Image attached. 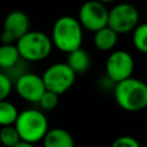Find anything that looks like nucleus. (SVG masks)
<instances>
[{"label":"nucleus","instance_id":"1","mask_svg":"<svg viewBox=\"0 0 147 147\" xmlns=\"http://www.w3.org/2000/svg\"><path fill=\"white\" fill-rule=\"evenodd\" d=\"M83 30L78 18L70 15L59 17L52 28L51 39L53 46L67 54L82 47Z\"/></svg>","mask_w":147,"mask_h":147},{"label":"nucleus","instance_id":"2","mask_svg":"<svg viewBox=\"0 0 147 147\" xmlns=\"http://www.w3.org/2000/svg\"><path fill=\"white\" fill-rule=\"evenodd\" d=\"M116 103L126 111H139L147 107V83L130 77L114 87Z\"/></svg>","mask_w":147,"mask_h":147},{"label":"nucleus","instance_id":"3","mask_svg":"<svg viewBox=\"0 0 147 147\" xmlns=\"http://www.w3.org/2000/svg\"><path fill=\"white\" fill-rule=\"evenodd\" d=\"M15 127L21 140L36 144L44 139L48 129V121L45 114L38 109H25L18 114Z\"/></svg>","mask_w":147,"mask_h":147},{"label":"nucleus","instance_id":"4","mask_svg":"<svg viewBox=\"0 0 147 147\" xmlns=\"http://www.w3.org/2000/svg\"><path fill=\"white\" fill-rule=\"evenodd\" d=\"M21 59L28 62H38L46 59L53 47L49 36L41 31H28L16 41Z\"/></svg>","mask_w":147,"mask_h":147},{"label":"nucleus","instance_id":"5","mask_svg":"<svg viewBox=\"0 0 147 147\" xmlns=\"http://www.w3.org/2000/svg\"><path fill=\"white\" fill-rule=\"evenodd\" d=\"M41 77L46 90L59 95L71 88L76 80V74L67 64V62H57L49 65L44 71Z\"/></svg>","mask_w":147,"mask_h":147},{"label":"nucleus","instance_id":"6","mask_svg":"<svg viewBox=\"0 0 147 147\" xmlns=\"http://www.w3.org/2000/svg\"><path fill=\"white\" fill-rule=\"evenodd\" d=\"M139 11L133 5L121 2L109 9L108 26L115 30L118 34L127 33L133 31L139 24Z\"/></svg>","mask_w":147,"mask_h":147},{"label":"nucleus","instance_id":"7","mask_svg":"<svg viewBox=\"0 0 147 147\" xmlns=\"http://www.w3.org/2000/svg\"><path fill=\"white\" fill-rule=\"evenodd\" d=\"M109 10L105 3L96 0H88L84 2L78 11V21L83 29L95 32L108 25Z\"/></svg>","mask_w":147,"mask_h":147},{"label":"nucleus","instance_id":"8","mask_svg":"<svg viewBox=\"0 0 147 147\" xmlns=\"http://www.w3.org/2000/svg\"><path fill=\"white\" fill-rule=\"evenodd\" d=\"M105 69L106 75L114 83H119L132 77L134 70V60L132 55L124 49L114 51L107 57Z\"/></svg>","mask_w":147,"mask_h":147},{"label":"nucleus","instance_id":"9","mask_svg":"<svg viewBox=\"0 0 147 147\" xmlns=\"http://www.w3.org/2000/svg\"><path fill=\"white\" fill-rule=\"evenodd\" d=\"M30 31V20L22 10H13L7 14L3 20V29L1 32L2 44H14L21 37Z\"/></svg>","mask_w":147,"mask_h":147},{"label":"nucleus","instance_id":"10","mask_svg":"<svg viewBox=\"0 0 147 147\" xmlns=\"http://www.w3.org/2000/svg\"><path fill=\"white\" fill-rule=\"evenodd\" d=\"M16 93L25 101L39 102L46 91L42 77L33 72H24L18 76L14 83Z\"/></svg>","mask_w":147,"mask_h":147},{"label":"nucleus","instance_id":"11","mask_svg":"<svg viewBox=\"0 0 147 147\" xmlns=\"http://www.w3.org/2000/svg\"><path fill=\"white\" fill-rule=\"evenodd\" d=\"M42 144L44 147H75L72 136L61 127L48 130L42 139Z\"/></svg>","mask_w":147,"mask_h":147},{"label":"nucleus","instance_id":"12","mask_svg":"<svg viewBox=\"0 0 147 147\" xmlns=\"http://www.w3.org/2000/svg\"><path fill=\"white\" fill-rule=\"evenodd\" d=\"M117 40H118V33L108 25L95 31L93 37L94 46L102 52L111 51L116 46Z\"/></svg>","mask_w":147,"mask_h":147},{"label":"nucleus","instance_id":"13","mask_svg":"<svg viewBox=\"0 0 147 147\" xmlns=\"http://www.w3.org/2000/svg\"><path fill=\"white\" fill-rule=\"evenodd\" d=\"M67 64L75 71V74H84L91 67L90 54L82 47L68 53Z\"/></svg>","mask_w":147,"mask_h":147},{"label":"nucleus","instance_id":"14","mask_svg":"<svg viewBox=\"0 0 147 147\" xmlns=\"http://www.w3.org/2000/svg\"><path fill=\"white\" fill-rule=\"evenodd\" d=\"M21 59L17 46L14 44H1L0 46V68L9 70L14 68Z\"/></svg>","mask_w":147,"mask_h":147},{"label":"nucleus","instance_id":"15","mask_svg":"<svg viewBox=\"0 0 147 147\" xmlns=\"http://www.w3.org/2000/svg\"><path fill=\"white\" fill-rule=\"evenodd\" d=\"M18 114L20 111L14 103L7 100L0 101V126L14 125Z\"/></svg>","mask_w":147,"mask_h":147},{"label":"nucleus","instance_id":"16","mask_svg":"<svg viewBox=\"0 0 147 147\" xmlns=\"http://www.w3.org/2000/svg\"><path fill=\"white\" fill-rule=\"evenodd\" d=\"M132 42L137 51L147 54V23H139L132 31Z\"/></svg>","mask_w":147,"mask_h":147},{"label":"nucleus","instance_id":"17","mask_svg":"<svg viewBox=\"0 0 147 147\" xmlns=\"http://www.w3.org/2000/svg\"><path fill=\"white\" fill-rule=\"evenodd\" d=\"M21 141V137L15 125L1 126L0 129V144L5 147H14Z\"/></svg>","mask_w":147,"mask_h":147},{"label":"nucleus","instance_id":"18","mask_svg":"<svg viewBox=\"0 0 147 147\" xmlns=\"http://www.w3.org/2000/svg\"><path fill=\"white\" fill-rule=\"evenodd\" d=\"M59 96H60L59 94L46 90L38 103L40 105L41 109H44V110H53L59 103Z\"/></svg>","mask_w":147,"mask_h":147},{"label":"nucleus","instance_id":"19","mask_svg":"<svg viewBox=\"0 0 147 147\" xmlns=\"http://www.w3.org/2000/svg\"><path fill=\"white\" fill-rule=\"evenodd\" d=\"M11 90H13L11 78L6 74L0 72V101L6 100L8 95L10 94Z\"/></svg>","mask_w":147,"mask_h":147},{"label":"nucleus","instance_id":"20","mask_svg":"<svg viewBox=\"0 0 147 147\" xmlns=\"http://www.w3.org/2000/svg\"><path fill=\"white\" fill-rule=\"evenodd\" d=\"M110 147H140L139 141L130 136H121L115 139Z\"/></svg>","mask_w":147,"mask_h":147},{"label":"nucleus","instance_id":"21","mask_svg":"<svg viewBox=\"0 0 147 147\" xmlns=\"http://www.w3.org/2000/svg\"><path fill=\"white\" fill-rule=\"evenodd\" d=\"M14 147H36V145L32 144V142H28V141L21 140V141H20L18 144H16Z\"/></svg>","mask_w":147,"mask_h":147},{"label":"nucleus","instance_id":"22","mask_svg":"<svg viewBox=\"0 0 147 147\" xmlns=\"http://www.w3.org/2000/svg\"><path fill=\"white\" fill-rule=\"evenodd\" d=\"M96 1H100V2H102V3H108V2H111V1H114V0H96Z\"/></svg>","mask_w":147,"mask_h":147}]
</instances>
